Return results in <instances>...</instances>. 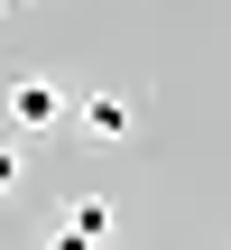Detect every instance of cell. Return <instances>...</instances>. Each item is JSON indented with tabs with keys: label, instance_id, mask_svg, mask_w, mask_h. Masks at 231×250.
<instances>
[{
	"label": "cell",
	"instance_id": "cell-2",
	"mask_svg": "<svg viewBox=\"0 0 231 250\" xmlns=\"http://www.w3.org/2000/svg\"><path fill=\"white\" fill-rule=\"evenodd\" d=\"M83 130H93L102 148H120V139H130V102H120V93H83Z\"/></svg>",
	"mask_w": 231,
	"mask_h": 250
},
{
	"label": "cell",
	"instance_id": "cell-6",
	"mask_svg": "<svg viewBox=\"0 0 231 250\" xmlns=\"http://www.w3.org/2000/svg\"><path fill=\"white\" fill-rule=\"evenodd\" d=\"M0 9H9V0H0Z\"/></svg>",
	"mask_w": 231,
	"mask_h": 250
},
{
	"label": "cell",
	"instance_id": "cell-3",
	"mask_svg": "<svg viewBox=\"0 0 231 250\" xmlns=\"http://www.w3.org/2000/svg\"><path fill=\"white\" fill-rule=\"evenodd\" d=\"M65 223H83L93 241H111V204H102V195H74V204H65Z\"/></svg>",
	"mask_w": 231,
	"mask_h": 250
},
{
	"label": "cell",
	"instance_id": "cell-4",
	"mask_svg": "<svg viewBox=\"0 0 231 250\" xmlns=\"http://www.w3.org/2000/svg\"><path fill=\"white\" fill-rule=\"evenodd\" d=\"M46 250H102V241H93L83 223H56V232H46Z\"/></svg>",
	"mask_w": 231,
	"mask_h": 250
},
{
	"label": "cell",
	"instance_id": "cell-1",
	"mask_svg": "<svg viewBox=\"0 0 231 250\" xmlns=\"http://www.w3.org/2000/svg\"><path fill=\"white\" fill-rule=\"evenodd\" d=\"M65 111H74V102H65L56 74H19V83H9V121H19V130H56Z\"/></svg>",
	"mask_w": 231,
	"mask_h": 250
},
{
	"label": "cell",
	"instance_id": "cell-5",
	"mask_svg": "<svg viewBox=\"0 0 231 250\" xmlns=\"http://www.w3.org/2000/svg\"><path fill=\"white\" fill-rule=\"evenodd\" d=\"M9 186H19V148L0 139V195H9Z\"/></svg>",
	"mask_w": 231,
	"mask_h": 250
}]
</instances>
